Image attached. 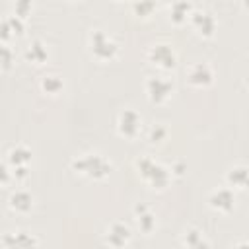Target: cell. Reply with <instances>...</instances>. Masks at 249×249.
<instances>
[{
	"label": "cell",
	"instance_id": "8fae6325",
	"mask_svg": "<svg viewBox=\"0 0 249 249\" xmlns=\"http://www.w3.org/2000/svg\"><path fill=\"white\" fill-rule=\"evenodd\" d=\"M31 206H33V198H31V195L25 193V191H16V193L10 196V208L16 210V212H19V214L29 212Z\"/></svg>",
	"mask_w": 249,
	"mask_h": 249
},
{
	"label": "cell",
	"instance_id": "e0dca14e",
	"mask_svg": "<svg viewBox=\"0 0 249 249\" xmlns=\"http://www.w3.org/2000/svg\"><path fill=\"white\" fill-rule=\"evenodd\" d=\"M29 158H31V154H29V150H25V148H21V146H18V148H14L12 152H10V161L18 167V165H25L27 161H29Z\"/></svg>",
	"mask_w": 249,
	"mask_h": 249
},
{
	"label": "cell",
	"instance_id": "3957f363",
	"mask_svg": "<svg viewBox=\"0 0 249 249\" xmlns=\"http://www.w3.org/2000/svg\"><path fill=\"white\" fill-rule=\"evenodd\" d=\"M89 47H91V53H93L97 58H101V60L113 58V56L117 54V51H119L117 43L111 41L101 29H95V31L91 33V37H89Z\"/></svg>",
	"mask_w": 249,
	"mask_h": 249
},
{
	"label": "cell",
	"instance_id": "5bb4252c",
	"mask_svg": "<svg viewBox=\"0 0 249 249\" xmlns=\"http://www.w3.org/2000/svg\"><path fill=\"white\" fill-rule=\"evenodd\" d=\"M228 183L231 187H237V189H243L247 185V167H233L230 173H228Z\"/></svg>",
	"mask_w": 249,
	"mask_h": 249
},
{
	"label": "cell",
	"instance_id": "30bf717a",
	"mask_svg": "<svg viewBox=\"0 0 249 249\" xmlns=\"http://www.w3.org/2000/svg\"><path fill=\"white\" fill-rule=\"evenodd\" d=\"M130 239V230L124 226V224H113L107 231V243L109 245H115V247H121L124 245L126 241Z\"/></svg>",
	"mask_w": 249,
	"mask_h": 249
},
{
	"label": "cell",
	"instance_id": "44dd1931",
	"mask_svg": "<svg viewBox=\"0 0 249 249\" xmlns=\"http://www.w3.org/2000/svg\"><path fill=\"white\" fill-rule=\"evenodd\" d=\"M14 8H16V16L23 19L29 14V10H31V0H16Z\"/></svg>",
	"mask_w": 249,
	"mask_h": 249
},
{
	"label": "cell",
	"instance_id": "2e32d148",
	"mask_svg": "<svg viewBox=\"0 0 249 249\" xmlns=\"http://www.w3.org/2000/svg\"><path fill=\"white\" fill-rule=\"evenodd\" d=\"M132 10H134L136 16H140V18H148V16L156 10V2H154V0H134Z\"/></svg>",
	"mask_w": 249,
	"mask_h": 249
},
{
	"label": "cell",
	"instance_id": "277c9868",
	"mask_svg": "<svg viewBox=\"0 0 249 249\" xmlns=\"http://www.w3.org/2000/svg\"><path fill=\"white\" fill-rule=\"evenodd\" d=\"M148 58H150V62L154 66H158L161 70H171L177 64V56H175V53H173V49L169 45H156V47H152L150 53H148Z\"/></svg>",
	"mask_w": 249,
	"mask_h": 249
},
{
	"label": "cell",
	"instance_id": "d4e9b609",
	"mask_svg": "<svg viewBox=\"0 0 249 249\" xmlns=\"http://www.w3.org/2000/svg\"><path fill=\"white\" fill-rule=\"evenodd\" d=\"M171 173H175V175H181V173H183V165H181V163H175V165L171 167Z\"/></svg>",
	"mask_w": 249,
	"mask_h": 249
},
{
	"label": "cell",
	"instance_id": "8992f818",
	"mask_svg": "<svg viewBox=\"0 0 249 249\" xmlns=\"http://www.w3.org/2000/svg\"><path fill=\"white\" fill-rule=\"evenodd\" d=\"M146 91H148V97L154 101V103H163L171 91H173V84L163 80V78H150L146 82Z\"/></svg>",
	"mask_w": 249,
	"mask_h": 249
},
{
	"label": "cell",
	"instance_id": "d6986e66",
	"mask_svg": "<svg viewBox=\"0 0 249 249\" xmlns=\"http://www.w3.org/2000/svg\"><path fill=\"white\" fill-rule=\"evenodd\" d=\"M6 243L8 245H35L37 243V239H33V237H29V235H25V233H18L16 237H6Z\"/></svg>",
	"mask_w": 249,
	"mask_h": 249
},
{
	"label": "cell",
	"instance_id": "7c38bea8",
	"mask_svg": "<svg viewBox=\"0 0 249 249\" xmlns=\"http://www.w3.org/2000/svg\"><path fill=\"white\" fill-rule=\"evenodd\" d=\"M134 212H136V222H138V228L142 230V231H152L154 230V226H156V218L148 212V208L144 206V204H140V206H136L134 208Z\"/></svg>",
	"mask_w": 249,
	"mask_h": 249
},
{
	"label": "cell",
	"instance_id": "9c48e42d",
	"mask_svg": "<svg viewBox=\"0 0 249 249\" xmlns=\"http://www.w3.org/2000/svg\"><path fill=\"white\" fill-rule=\"evenodd\" d=\"M191 19H193V23H195V27H196V31L200 35L210 37L214 33L216 23H214V18L210 14H206V12H195V14H191Z\"/></svg>",
	"mask_w": 249,
	"mask_h": 249
},
{
	"label": "cell",
	"instance_id": "ac0fdd59",
	"mask_svg": "<svg viewBox=\"0 0 249 249\" xmlns=\"http://www.w3.org/2000/svg\"><path fill=\"white\" fill-rule=\"evenodd\" d=\"M41 88L47 93H58L62 89V80L58 76H45L43 82H41Z\"/></svg>",
	"mask_w": 249,
	"mask_h": 249
},
{
	"label": "cell",
	"instance_id": "6da1fadb",
	"mask_svg": "<svg viewBox=\"0 0 249 249\" xmlns=\"http://www.w3.org/2000/svg\"><path fill=\"white\" fill-rule=\"evenodd\" d=\"M136 167H138L142 179H144L150 187H154V189H163V187H167V183H169V179H171V171H167L163 165L156 163V161L150 160V158H140V160L136 161Z\"/></svg>",
	"mask_w": 249,
	"mask_h": 249
},
{
	"label": "cell",
	"instance_id": "ffe728a7",
	"mask_svg": "<svg viewBox=\"0 0 249 249\" xmlns=\"http://www.w3.org/2000/svg\"><path fill=\"white\" fill-rule=\"evenodd\" d=\"M185 245H189V247H200V245H206V243H204L200 231L193 230V231H189V233L185 235Z\"/></svg>",
	"mask_w": 249,
	"mask_h": 249
},
{
	"label": "cell",
	"instance_id": "52a82bcc",
	"mask_svg": "<svg viewBox=\"0 0 249 249\" xmlns=\"http://www.w3.org/2000/svg\"><path fill=\"white\" fill-rule=\"evenodd\" d=\"M210 206L216 210V212H222V214H228L233 210V204H235V196L230 189H220V191H214L208 198Z\"/></svg>",
	"mask_w": 249,
	"mask_h": 249
},
{
	"label": "cell",
	"instance_id": "7402d4cb",
	"mask_svg": "<svg viewBox=\"0 0 249 249\" xmlns=\"http://www.w3.org/2000/svg\"><path fill=\"white\" fill-rule=\"evenodd\" d=\"M10 64H12V51L8 47L0 45V70L10 68Z\"/></svg>",
	"mask_w": 249,
	"mask_h": 249
},
{
	"label": "cell",
	"instance_id": "7a4b0ae2",
	"mask_svg": "<svg viewBox=\"0 0 249 249\" xmlns=\"http://www.w3.org/2000/svg\"><path fill=\"white\" fill-rule=\"evenodd\" d=\"M72 167L89 179H103L111 173V163L103 156H97V154H89V156L76 160L72 163Z\"/></svg>",
	"mask_w": 249,
	"mask_h": 249
},
{
	"label": "cell",
	"instance_id": "603a6c76",
	"mask_svg": "<svg viewBox=\"0 0 249 249\" xmlns=\"http://www.w3.org/2000/svg\"><path fill=\"white\" fill-rule=\"evenodd\" d=\"M165 134H167V130H165V126H160V124H156L154 128H152V132H150V142H161L163 138H165Z\"/></svg>",
	"mask_w": 249,
	"mask_h": 249
},
{
	"label": "cell",
	"instance_id": "4fadbf2b",
	"mask_svg": "<svg viewBox=\"0 0 249 249\" xmlns=\"http://www.w3.org/2000/svg\"><path fill=\"white\" fill-rule=\"evenodd\" d=\"M193 12H191V4L187 2V0H177L173 6H171V21L173 23H183V21H187V18L191 16Z\"/></svg>",
	"mask_w": 249,
	"mask_h": 249
},
{
	"label": "cell",
	"instance_id": "ba28073f",
	"mask_svg": "<svg viewBox=\"0 0 249 249\" xmlns=\"http://www.w3.org/2000/svg\"><path fill=\"white\" fill-rule=\"evenodd\" d=\"M212 80H214V76H212V70L208 64L198 62L189 70V82L195 88H206L212 84Z\"/></svg>",
	"mask_w": 249,
	"mask_h": 249
},
{
	"label": "cell",
	"instance_id": "cb8c5ba5",
	"mask_svg": "<svg viewBox=\"0 0 249 249\" xmlns=\"http://www.w3.org/2000/svg\"><path fill=\"white\" fill-rule=\"evenodd\" d=\"M8 181H10V171H8V167L4 163H0V185H4Z\"/></svg>",
	"mask_w": 249,
	"mask_h": 249
},
{
	"label": "cell",
	"instance_id": "5b68a950",
	"mask_svg": "<svg viewBox=\"0 0 249 249\" xmlns=\"http://www.w3.org/2000/svg\"><path fill=\"white\" fill-rule=\"evenodd\" d=\"M142 128V119L136 111L132 109H124L119 115V132L126 138H134Z\"/></svg>",
	"mask_w": 249,
	"mask_h": 249
},
{
	"label": "cell",
	"instance_id": "9a60e30c",
	"mask_svg": "<svg viewBox=\"0 0 249 249\" xmlns=\"http://www.w3.org/2000/svg\"><path fill=\"white\" fill-rule=\"evenodd\" d=\"M25 56H27L31 62H35V64H41V62L47 58V49H45V47H43L39 41H35L33 45H29V49H27Z\"/></svg>",
	"mask_w": 249,
	"mask_h": 249
}]
</instances>
